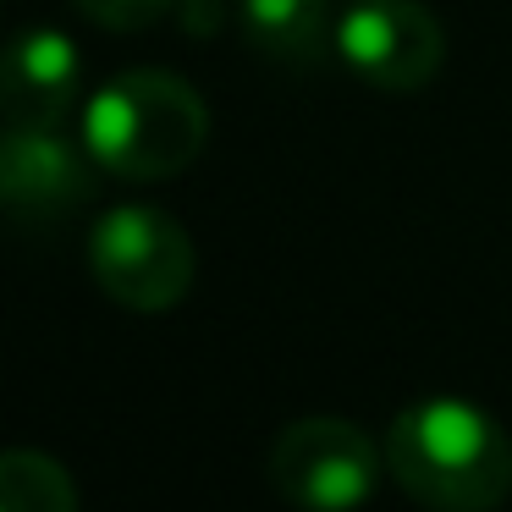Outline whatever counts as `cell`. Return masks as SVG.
<instances>
[{
	"mask_svg": "<svg viewBox=\"0 0 512 512\" xmlns=\"http://www.w3.org/2000/svg\"><path fill=\"white\" fill-rule=\"evenodd\" d=\"M182 23H188V34H215L221 28V0H182Z\"/></svg>",
	"mask_w": 512,
	"mask_h": 512,
	"instance_id": "8fae6325",
	"label": "cell"
},
{
	"mask_svg": "<svg viewBox=\"0 0 512 512\" xmlns=\"http://www.w3.org/2000/svg\"><path fill=\"white\" fill-rule=\"evenodd\" d=\"M83 100V56L61 28L28 23L0 45V122L67 127Z\"/></svg>",
	"mask_w": 512,
	"mask_h": 512,
	"instance_id": "52a82bcc",
	"label": "cell"
},
{
	"mask_svg": "<svg viewBox=\"0 0 512 512\" xmlns=\"http://www.w3.org/2000/svg\"><path fill=\"white\" fill-rule=\"evenodd\" d=\"M89 23L116 28V34H133V28H149L177 6V0H72Z\"/></svg>",
	"mask_w": 512,
	"mask_h": 512,
	"instance_id": "30bf717a",
	"label": "cell"
},
{
	"mask_svg": "<svg viewBox=\"0 0 512 512\" xmlns=\"http://www.w3.org/2000/svg\"><path fill=\"white\" fill-rule=\"evenodd\" d=\"M265 468H270V485H276L281 501L320 507V512H347V507H364L380 490L386 446H375L369 430H358L353 419L309 413V419H292L270 441Z\"/></svg>",
	"mask_w": 512,
	"mask_h": 512,
	"instance_id": "277c9868",
	"label": "cell"
},
{
	"mask_svg": "<svg viewBox=\"0 0 512 512\" xmlns=\"http://www.w3.org/2000/svg\"><path fill=\"white\" fill-rule=\"evenodd\" d=\"M100 188V160L67 127H0V215L17 226H56Z\"/></svg>",
	"mask_w": 512,
	"mask_h": 512,
	"instance_id": "8992f818",
	"label": "cell"
},
{
	"mask_svg": "<svg viewBox=\"0 0 512 512\" xmlns=\"http://www.w3.org/2000/svg\"><path fill=\"white\" fill-rule=\"evenodd\" d=\"M210 105L188 78L166 67H127L89 94L83 144L105 177L171 182L204 155Z\"/></svg>",
	"mask_w": 512,
	"mask_h": 512,
	"instance_id": "7a4b0ae2",
	"label": "cell"
},
{
	"mask_svg": "<svg viewBox=\"0 0 512 512\" xmlns=\"http://www.w3.org/2000/svg\"><path fill=\"white\" fill-rule=\"evenodd\" d=\"M89 270L111 303L133 314H166L199 276L193 237L155 204H111L89 226Z\"/></svg>",
	"mask_w": 512,
	"mask_h": 512,
	"instance_id": "3957f363",
	"label": "cell"
},
{
	"mask_svg": "<svg viewBox=\"0 0 512 512\" xmlns=\"http://www.w3.org/2000/svg\"><path fill=\"white\" fill-rule=\"evenodd\" d=\"M336 61L369 89L413 94L446 61L441 17L424 0H347L336 12Z\"/></svg>",
	"mask_w": 512,
	"mask_h": 512,
	"instance_id": "5b68a950",
	"label": "cell"
},
{
	"mask_svg": "<svg viewBox=\"0 0 512 512\" xmlns=\"http://www.w3.org/2000/svg\"><path fill=\"white\" fill-rule=\"evenodd\" d=\"M386 474L441 512H485L512 496V435L479 402L424 397L386 430Z\"/></svg>",
	"mask_w": 512,
	"mask_h": 512,
	"instance_id": "6da1fadb",
	"label": "cell"
},
{
	"mask_svg": "<svg viewBox=\"0 0 512 512\" xmlns=\"http://www.w3.org/2000/svg\"><path fill=\"white\" fill-rule=\"evenodd\" d=\"M83 501L67 463L34 446L0 452V512H72Z\"/></svg>",
	"mask_w": 512,
	"mask_h": 512,
	"instance_id": "9c48e42d",
	"label": "cell"
},
{
	"mask_svg": "<svg viewBox=\"0 0 512 512\" xmlns=\"http://www.w3.org/2000/svg\"><path fill=\"white\" fill-rule=\"evenodd\" d=\"M237 23L248 45L276 67H320L336 56V12L331 0H237Z\"/></svg>",
	"mask_w": 512,
	"mask_h": 512,
	"instance_id": "ba28073f",
	"label": "cell"
}]
</instances>
